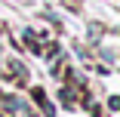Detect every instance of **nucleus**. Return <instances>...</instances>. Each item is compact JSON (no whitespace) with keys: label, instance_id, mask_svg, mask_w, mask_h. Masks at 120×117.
<instances>
[{"label":"nucleus","instance_id":"f257e3e1","mask_svg":"<svg viewBox=\"0 0 120 117\" xmlns=\"http://www.w3.org/2000/svg\"><path fill=\"white\" fill-rule=\"evenodd\" d=\"M62 105H74V92H71V89H62Z\"/></svg>","mask_w":120,"mask_h":117}]
</instances>
